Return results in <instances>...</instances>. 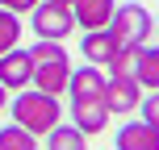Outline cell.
<instances>
[{"label":"cell","instance_id":"cell-1","mask_svg":"<svg viewBox=\"0 0 159 150\" xmlns=\"http://www.w3.org/2000/svg\"><path fill=\"white\" fill-rule=\"evenodd\" d=\"M59 121H63V104H59V96L38 92V88L13 92V125L30 129L34 138H46Z\"/></svg>","mask_w":159,"mask_h":150},{"label":"cell","instance_id":"cell-2","mask_svg":"<svg viewBox=\"0 0 159 150\" xmlns=\"http://www.w3.org/2000/svg\"><path fill=\"white\" fill-rule=\"evenodd\" d=\"M109 29H113V38H117L121 46H147V38L155 33V17L147 13L143 4H117Z\"/></svg>","mask_w":159,"mask_h":150},{"label":"cell","instance_id":"cell-3","mask_svg":"<svg viewBox=\"0 0 159 150\" xmlns=\"http://www.w3.org/2000/svg\"><path fill=\"white\" fill-rule=\"evenodd\" d=\"M30 29L38 33V38H46V42H63L67 33L75 29L71 4H50V0H42V4L30 13Z\"/></svg>","mask_w":159,"mask_h":150},{"label":"cell","instance_id":"cell-4","mask_svg":"<svg viewBox=\"0 0 159 150\" xmlns=\"http://www.w3.org/2000/svg\"><path fill=\"white\" fill-rule=\"evenodd\" d=\"M67 84H71V58H67V50H55V54H46V58H34V88H38V92L63 96Z\"/></svg>","mask_w":159,"mask_h":150},{"label":"cell","instance_id":"cell-5","mask_svg":"<svg viewBox=\"0 0 159 150\" xmlns=\"http://www.w3.org/2000/svg\"><path fill=\"white\" fill-rule=\"evenodd\" d=\"M0 84L8 92H25L34 88V54L21 46H13L8 54H0Z\"/></svg>","mask_w":159,"mask_h":150},{"label":"cell","instance_id":"cell-6","mask_svg":"<svg viewBox=\"0 0 159 150\" xmlns=\"http://www.w3.org/2000/svg\"><path fill=\"white\" fill-rule=\"evenodd\" d=\"M105 104H109V113H138V104H143V84H138L134 75H109Z\"/></svg>","mask_w":159,"mask_h":150},{"label":"cell","instance_id":"cell-7","mask_svg":"<svg viewBox=\"0 0 159 150\" xmlns=\"http://www.w3.org/2000/svg\"><path fill=\"white\" fill-rule=\"evenodd\" d=\"M113 13H117L113 0H71V17H75V25L84 33L109 29V25H113Z\"/></svg>","mask_w":159,"mask_h":150},{"label":"cell","instance_id":"cell-8","mask_svg":"<svg viewBox=\"0 0 159 150\" xmlns=\"http://www.w3.org/2000/svg\"><path fill=\"white\" fill-rule=\"evenodd\" d=\"M105 88H109V75H105L101 67L84 63L80 71H71L67 96H71V100H105Z\"/></svg>","mask_w":159,"mask_h":150},{"label":"cell","instance_id":"cell-9","mask_svg":"<svg viewBox=\"0 0 159 150\" xmlns=\"http://www.w3.org/2000/svg\"><path fill=\"white\" fill-rule=\"evenodd\" d=\"M117 50H121V42L113 38V29H92V33L80 38V54H84V63H92V67H109Z\"/></svg>","mask_w":159,"mask_h":150},{"label":"cell","instance_id":"cell-10","mask_svg":"<svg viewBox=\"0 0 159 150\" xmlns=\"http://www.w3.org/2000/svg\"><path fill=\"white\" fill-rule=\"evenodd\" d=\"M109 104L105 100H71V125L80 129V134H105V125H109Z\"/></svg>","mask_w":159,"mask_h":150},{"label":"cell","instance_id":"cell-11","mask_svg":"<svg viewBox=\"0 0 159 150\" xmlns=\"http://www.w3.org/2000/svg\"><path fill=\"white\" fill-rule=\"evenodd\" d=\"M113 146H117V150H159V129L147 125L143 117L126 121V125L117 129V138H113Z\"/></svg>","mask_w":159,"mask_h":150},{"label":"cell","instance_id":"cell-12","mask_svg":"<svg viewBox=\"0 0 159 150\" xmlns=\"http://www.w3.org/2000/svg\"><path fill=\"white\" fill-rule=\"evenodd\" d=\"M46 150H88V134H80L75 125H63L59 121L46 134Z\"/></svg>","mask_w":159,"mask_h":150},{"label":"cell","instance_id":"cell-13","mask_svg":"<svg viewBox=\"0 0 159 150\" xmlns=\"http://www.w3.org/2000/svg\"><path fill=\"white\" fill-rule=\"evenodd\" d=\"M138 84L147 92H159V46H143V58H138Z\"/></svg>","mask_w":159,"mask_h":150},{"label":"cell","instance_id":"cell-14","mask_svg":"<svg viewBox=\"0 0 159 150\" xmlns=\"http://www.w3.org/2000/svg\"><path fill=\"white\" fill-rule=\"evenodd\" d=\"M0 150H38V138L21 125H4L0 129Z\"/></svg>","mask_w":159,"mask_h":150},{"label":"cell","instance_id":"cell-15","mask_svg":"<svg viewBox=\"0 0 159 150\" xmlns=\"http://www.w3.org/2000/svg\"><path fill=\"white\" fill-rule=\"evenodd\" d=\"M17 42H21V17L8 13V8H0V54H8Z\"/></svg>","mask_w":159,"mask_h":150},{"label":"cell","instance_id":"cell-16","mask_svg":"<svg viewBox=\"0 0 159 150\" xmlns=\"http://www.w3.org/2000/svg\"><path fill=\"white\" fill-rule=\"evenodd\" d=\"M138 58H143V46H121L117 54H113L109 71L113 75H138Z\"/></svg>","mask_w":159,"mask_h":150},{"label":"cell","instance_id":"cell-17","mask_svg":"<svg viewBox=\"0 0 159 150\" xmlns=\"http://www.w3.org/2000/svg\"><path fill=\"white\" fill-rule=\"evenodd\" d=\"M138 113H143L147 125H155V129H159V92H147V100L138 104Z\"/></svg>","mask_w":159,"mask_h":150},{"label":"cell","instance_id":"cell-18","mask_svg":"<svg viewBox=\"0 0 159 150\" xmlns=\"http://www.w3.org/2000/svg\"><path fill=\"white\" fill-rule=\"evenodd\" d=\"M38 4H42V0H0V8H8V13H17V17H21V13H34Z\"/></svg>","mask_w":159,"mask_h":150},{"label":"cell","instance_id":"cell-19","mask_svg":"<svg viewBox=\"0 0 159 150\" xmlns=\"http://www.w3.org/2000/svg\"><path fill=\"white\" fill-rule=\"evenodd\" d=\"M4 109H8V88L0 84V113H4Z\"/></svg>","mask_w":159,"mask_h":150},{"label":"cell","instance_id":"cell-20","mask_svg":"<svg viewBox=\"0 0 159 150\" xmlns=\"http://www.w3.org/2000/svg\"><path fill=\"white\" fill-rule=\"evenodd\" d=\"M50 4H71V0H50Z\"/></svg>","mask_w":159,"mask_h":150},{"label":"cell","instance_id":"cell-21","mask_svg":"<svg viewBox=\"0 0 159 150\" xmlns=\"http://www.w3.org/2000/svg\"><path fill=\"white\" fill-rule=\"evenodd\" d=\"M155 33H159V21H155Z\"/></svg>","mask_w":159,"mask_h":150}]
</instances>
